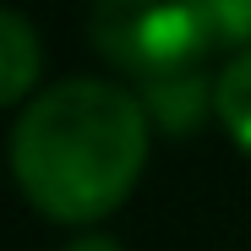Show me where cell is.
Listing matches in <instances>:
<instances>
[{"instance_id":"cell-1","label":"cell","mask_w":251,"mask_h":251,"mask_svg":"<svg viewBox=\"0 0 251 251\" xmlns=\"http://www.w3.org/2000/svg\"><path fill=\"white\" fill-rule=\"evenodd\" d=\"M148 158L142 99L109 82H60L11 131V170L44 219L93 224L131 197Z\"/></svg>"},{"instance_id":"cell-2","label":"cell","mask_w":251,"mask_h":251,"mask_svg":"<svg viewBox=\"0 0 251 251\" xmlns=\"http://www.w3.org/2000/svg\"><path fill=\"white\" fill-rule=\"evenodd\" d=\"M93 50L142 82L197 71L219 44L202 0H93Z\"/></svg>"},{"instance_id":"cell-3","label":"cell","mask_w":251,"mask_h":251,"mask_svg":"<svg viewBox=\"0 0 251 251\" xmlns=\"http://www.w3.org/2000/svg\"><path fill=\"white\" fill-rule=\"evenodd\" d=\"M38 82V38L17 11H0V109Z\"/></svg>"},{"instance_id":"cell-4","label":"cell","mask_w":251,"mask_h":251,"mask_svg":"<svg viewBox=\"0 0 251 251\" xmlns=\"http://www.w3.org/2000/svg\"><path fill=\"white\" fill-rule=\"evenodd\" d=\"M202 104H207V93H202L197 71H175V76L148 82V99H142L148 120L170 126V131H191V126L202 120Z\"/></svg>"},{"instance_id":"cell-5","label":"cell","mask_w":251,"mask_h":251,"mask_svg":"<svg viewBox=\"0 0 251 251\" xmlns=\"http://www.w3.org/2000/svg\"><path fill=\"white\" fill-rule=\"evenodd\" d=\"M213 115L224 120V131L235 137V148L251 153V50L219 76V88H213Z\"/></svg>"},{"instance_id":"cell-6","label":"cell","mask_w":251,"mask_h":251,"mask_svg":"<svg viewBox=\"0 0 251 251\" xmlns=\"http://www.w3.org/2000/svg\"><path fill=\"white\" fill-rule=\"evenodd\" d=\"M219 44H251V0H202Z\"/></svg>"},{"instance_id":"cell-7","label":"cell","mask_w":251,"mask_h":251,"mask_svg":"<svg viewBox=\"0 0 251 251\" xmlns=\"http://www.w3.org/2000/svg\"><path fill=\"white\" fill-rule=\"evenodd\" d=\"M66 251H120L115 240H99V235H88V240H76V246H66Z\"/></svg>"}]
</instances>
